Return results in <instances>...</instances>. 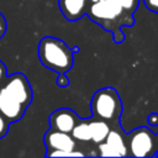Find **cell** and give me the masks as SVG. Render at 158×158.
Instances as JSON below:
<instances>
[{
	"mask_svg": "<svg viewBox=\"0 0 158 158\" xmlns=\"http://www.w3.org/2000/svg\"><path fill=\"white\" fill-rule=\"evenodd\" d=\"M32 101V89L22 73L7 75L0 84V112L10 123L22 118Z\"/></svg>",
	"mask_w": 158,
	"mask_h": 158,
	"instance_id": "1",
	"label": "cell"
},
{
	"mask_svg": "<svg viewBox=\"0 0 158 158\" xmlns=\"http://www.w3.org/2000/svg\"><path fill=\"white\" fill-rule=\"evenodd\" d=\"M75 49L69 48L62 40L56 37H43L38 43L40 62L48 69L59 73H67L74 63Z\"/></svg>",
	"mask_w": 158,
	"mask_h": 158,
	"instance_id": "2",
	"label": "cell"
},
{
	"mask_svg": "<svg viewBox=\"0 0 158 158\" xmlns=\"http://www.w3.org/2000/svg\"><path fill=\"white\" fill-rule=\"evenodd\" d=\"M91 110L95 117L105 121L116 120L122 110L117 91L114 88H102L98 90L91 99Z\"/></svg>",
	"mask_w": 158,
	"mask_h": 158,
	"instance_id": "3",
	"label": "cell"
},
{
	"mask_svg": "<svg viewBox=\"0 0 158 158\" xmlns=\"http://www.w3.org/2000/svg\"><path fill=\"white\" fill-rule=\"evenodd\" d=\"M130 154L133 157L153 156L156 151L154 135L147 127H139L131 132L128 141Z\"/></svg>",
	"mask_w": 158,
	"mask_h": 158,
	"instance_id": "4",
	"label": "cell"
},
{
	"mask_svg": "<svg viewBox=\"0 0 158 158\" xmlns=\"http://www.w3.org/2000/svg\"><path fill=\"white\" fill-rule=\"evenodd\" d=\"M86 12L94 21L102 23L120 17L123 12V7L118 0H99L91 2Z\"/></svg>",
	"mask_w": 158,
	"mask_h": 158,
	"instance_id": "5",
	"label": "cell"
},
{
	"mask_svg": "<svg viewBox=\"0 0 158 158\" xmlns=\"http://www.w3.org/2000/svg\"><path fill=\"white\" fill-rule=\"evenodd\" d=\"M43 142L46 144L47 152L52 151H74L75 149V138L72 133L58 131L54 128H49L44 136Z\"/></svg>",
	"mask_w": 158,
	"mask_h": 158,
	"instance_id": "6",
	"label": "cell"
},
{
	"mask_svg": "<svg viewBox=\"0 0 158 158\" xmlns=\"http://www.w3.org/2000/svg\"><path fill=\"white\" fill-rule=\"evenodd\" d=\"M79 121H80V118L78 117V115L73 110L67 109V107H62V109L54 110L51 114L49 127L58 130V131L70 133Z\"/></svg>",
	"mask_w": 158,
	"mask_h": 158,
	"instance_id": "7",
	"label": "cell"
},
{
	"mask_svg": "<svg viewBox=\"0 0 158 158\" xmlns=\"http://www.w3.org/2000/svg\"><path fill=\"white\" fill-rule=\"evenodd\" d=\"M60 12L68 21L79 20L89 7V0H58Z\"/></svg>",
	"mask_w": 158,
	"mask_h": 158,
	"instance_id": "8",
	"label": "cell"
},
{
	"mask_svg": "<svg viewBox=\"0 0 158 158\" xmlns=\"http://www.w3.org/2000/svg\"><path fill=\"white\" fill-rule=\"evenodd\" d=\"M105 142L110 147L111 153H112V157H123V156H127L128 154L127 146L125 143V139H123V137L117 131H111L110 130V132H109Z\"/></svg>",
	"mask_w": 158,
	"mask_h": 158,
	"instance_id": "9",
	"label": "cell"
},
{
	"mask_svg": "<svg viewBox=\"0 0 158 158\" xmlns=\"http://www.w3.org/2000/svg\"><path fill=\"white\" fill-rule=\"evenodd\" d=\"M90 130H91V141L95 143H101L106 139L109 132H110V126L105 120L96 118L89 122Z\"/></svg>",
	"mask_w": 158,
	"mask_h": 158,
	"instance_id": "10",
	"label": "cell"
},
{
	"mask_svg": "<svg viewBox=\"0 0 158 158\" xmlns=\"http://www.w3.org/2000/svg\"><path fill=\"white\" fill-rule=\"evenodd\" d=\"M70 133L78 141H81V142L91 141V130H90V125H89L88 121L80 120L75 125V127L73 128V131Z\"/></svg>",
	"mask_w": 158,
	"mask_h": 158,
	"instance_id": "11",
	"label": "cell"
},
{
	"mask_svg": "<svg viewBox=\"0 0 158 158\" xmlns=\"http://www.w3.org/2000/svg\"><path fill=\"white\" fill-rule=\"evenodd\" d=\"M47 157H83L85 156L84 153L79 151H52L46 153Z\"/></svg>",
	"mask_w": 158,
	"mask_h": 158,
	"instance_id": "12",
	"label": "cell"
},
{
	"mask_svg": "<svg viewBox=\"0 0 158 158\" xmlns=\"http://www.w3.org/2000/svg\"><path fill=\"white\" fill-rule=\"evenodd\" d=\"M10 125H11V123L9 122V120L0 112V139L4 138V137L7 135Z\"/></svg>",
	"mask_w": 158,
	"mask_h": 158,
	"instance_id": "13",
	"label": "cell"
},
{
	"mask_svg": "<svg viewBox=\"0 0 158 158\" xmlns=\"http://www.w3.org/2000/svg\"><path fill=\"white\" fill-rule=\"evenodd\" d=\"M118 1L121 2L123 10L130 11V12H132V11L136 9L137 2H138V0H118Z\"/></svg>",
	"mask_w": 158,
	"mask_h": 158,
	"instance_id": "14",
	"label": "cell"
},
{
	"mask_svg": "<svg viewBox=\"0 0 158 158\" xmlns=\"http://www.w3.org/2000/svg\"><path fill=\"white\" fill-rule=\"evenodd\" d=\"M146 7L153 12H158V0H143Z\"/></svg>",
	"mask_w": 158,
	"mask_h": 158,
	"instance_id": "15",
	"label": "cell"
},
{
	"mask_svg": "<svg viewBox=\"0 0 158 158\" xmlns=\"http://www.w3.org/2000/svg\"><path fill=\"white\" fill-rule=\"evenodd\" d=\"M6 30H7L6 20H5L4 15L0 12V40H1V38H2V36L6 33Z\"/></svg>",
	"mask_w": 158,
	"mask_h": 158,
	"instance_id": "16",
	"label": "cell"
},
{
	"mask_svg": "<svg viewBox=\"0 0 158 158\" xmlns=\"http://www.w3.org/2000/svg\"><path fill=\"white\" fill-rule=\"evenodd\" d=\"M57 84H58L59 86H62V88H64V86H67V85L69 84V80H68L65 73H59L58 79H57Z\"/></svg>",
	"mask_w": 158,
	"mask_h": 158,
	"instance_id": "17",
	"label": "cell"
},
{
	"mask_svg": "<svg viewBox=\"0 0 158 158\" xmlns=\"http://www.w3.org/2000/svg\"><path fill=\"white\" fill-rule=\"evenodd\" d=\"M7 77V68L4 64V62L0 60V84L5 80V78Z\"/></svg>",
	"mask_w": 158,
	"mask_h": 158,
	"instance_id": "18",
	"label": "cell"
},
{
	"mask_svg": "<svg viewBox=\"0 0 158 158\" xmlns=\"http://www.w3.org/2000/svg\"><path fill=\"white\" fill-rule=\"evenodd\" d=\"M148 123H149V126H152V127L158 126V114H156V112L151 114V115L148 116Z\"/></svg>",
	"mask_w": 158,
	"mask_h": 158,
	"instance_id": "19",
	"label": "cell"
},
{
	"mask_svg": "<svg viewBox=\"0 0 158 158\" xmlns=\"http://www.w3.org/2000/svg\"><path fill=\"white\" fill-rule=\"evenodd\" d=\"M91 2H95V1H99V0H90Z\"/></svg>",
	"mask_w": 158,
	"mask_h": 158,
	"instance_id": "20",
	"label": "cell"
}]
</instances>
